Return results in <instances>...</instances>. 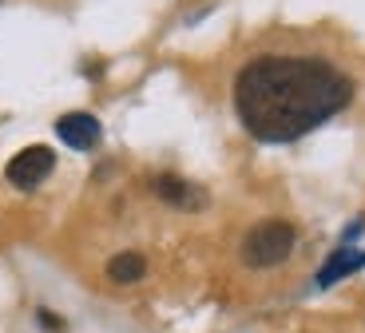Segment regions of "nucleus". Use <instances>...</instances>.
<instances>
[{"label": "nucleus", "instance_id": "5", "mask_svg": "<svg viewBox=\"0 0 365 333\" xmlns=\"http://www.w3.org/2000/svg\"><path fill=\"white\" fill-rule=\"evenodd\" d=\"M151 187H155L159 198H167V203H175V207H202V203H207V195H202L195 183L179 179V175H155Z\"/></svg>", "mask_w": 365, "mask_h": 333}, {"label": "nucleus", "instance_id": "4", "mask_svg": "<svg viewBox=\"0 0 365 333\" xmlns=\"http://www.w3.org/2000/svg\"><path fill=\"white\" fill-rule=\"evenodd\" d=\"M56 135L64 139L72 151H91V147L100 143L103 127L96 116H88V111H68V116L56 119Z\"/></svg>", "mask_w": 365, "mask_h": 333}, {"label": "nucleus", "instance_id": "7", "mask_svg": "<svg viewBox=\"0 0 365 333\" xmlns=\"http://www.w3.org/2000/svg\"><path fill=\"white\" fill-rule=\"evenodd\" d=\"M143 274H147V262L139 250H123L108 262V278L115 282V286H131V282H139Z\"/></svg>", "mask_w": 365, "mask_h": 333}, {"label": "nucleus", "instance_id": "1", "mask_svg": "<svg viewBox=\"0 0 365 333\" xmlns=\"http://www.w3.org/2000/svg\"><path fill=\"white\" fill-rule=\"evenodd\" d=\"M354 99V80L322 56H258L235 76V111L258 143H294Z\"/></svg>", "mask_w": 365, "mask_h": 333}, {"label": "nucleus", "instance_id": "3", "mask_svg": "<svg viewBox=\"0 0 365 333\" xmlns=\"http://www.w3.org/2000/svg\"><path fill=\"white\" fill-rule=\"evenodd\" d=\"M52 167H56L52 147L36 143V147H24L20 155H12V163L4 167V179H9L12 187H20V190H32L52 175Z\"/></svg>", "mask_w": 365, "mask_h": 333}, {"label": "nucleus", "instance_id": "6", "mask_svg": "<svg viewBox=\"0 0 365 333\" xmlns=\"http://www.w3.org/2000/svg\"><path fill=\"white\" fill-rule=\"evenodd\" d=\"M365 266V250H354V246H341V250L329 254V262L318 270V286H334V282H341L346 274L361 270Z\"/></svg>", "mask_w": 365, "mask_h": 333}, {"label": "nucleus", "instance_id": "2", "mask_svg": "<svg viewBox=\"0 0 365 333\" xmlns=\"http://www.w3.org/2000/svg\"><path fill=\"white\" fill-rule=\"evenodd\" d=\"M294 226L282 222V218H270V222H258L247 238H242V262L255 266V270H266V266H278V262L290 258L294 250Z\"/></svg>", "mask_w": 365, "mask_h": 333}]
</instances>
